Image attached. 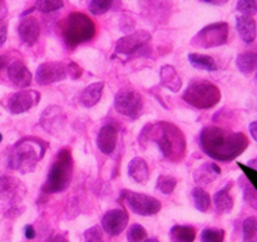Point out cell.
<instances>
[{
    "label": "cell",
    "mask_w": 257,
    "mask_h": 242,
    "mask_svg": "<svg viewBox=\"0 0 257 242\" xmlns=\"http://www.w3.org/2000/svg\"><path fill=\"white\" fill-rule=\"evenodd\" d=\"M200 147L210 158L231 162L242 155L250 142L245 133L232 132L221 127H205L200 133Z\"/></svg>",
    "instance_id": "6da1fadb"
},
{
    "label": "cell",
    "mask_w": 257,
    "mask_h": 242,
    "mask_svg": "<svg viewBox=\"0 0 257 242\" xmlns=\"http://www.w3.org/2000/svg\"><path fill=\"white\" fill-rule=\"evenodd\" d=\"M143 140L152 141L158 146L163 157L171 162H180L186 155V138L182 131L170 122L147 125L140 136Z\"/></svg>",
    "instance_id": "7a4b0ae2"
},
{
    "label": "cell",
    "mask_w": 257,
    "mask_h": 242,
    "mask_svg": "<svg viewBox=\"0 0 257 242\" xmlns=\"http://www.w3.org/2000/svg\"><path fill=\"white\" fill-rule=\"evenodd\" d=\"M48 145L37 137H24L18 141L8 156V167L20 173L33 172L38 162L44 157Z\"/></svg>",
    "instance_id": "3957f363"
},
{
    "label": "cell",
    "mask_w": 257,
    "mask_h": 242,
    "mask_svg": "<svg viewBox=\"0 0 257 242\" xmlns=\"http://www.w3.org/2000/svg\"><path fill=\"white\" fill-rule=\"evenodd\" d=\"M59 32L65 45L75 48L83 43L90 42L95 37L94 22L80 12H72L59 23Z\"/></svg>",
    "instance_id": "277c9868"
},
{
    "label": "cell",
    "mask_w": 257,
    "mask_h": 242,
    "mask_svg": "<svg viewBox=\"0 0 257 242\" xmlns=\"http://www.w3.org/2000/svg\"><path fill=\"white\" fill-rule=\"evenodd\" d=\"M73 177V156L69 148H63L58 152L54 162L48 172L47 180L42 190L45 193H59L67 190Z\"/></svg>",
    "instance_id": "5b68a950"
},
{
    "label": "cell",
    "mask_w": 257,
    "mask_h": 242,
    "mask_svg": "<svg viewBox=\"0 0 257 242\" xmlns=\"http://www.w3.org/2000/svg\"><path fill=\"white\" fill-rule=\"evenodd\" d=\"M183 100L197 109H210L221 100V90L215 83L196 79L188 84L182 95Z\"/></svg>",
    "instance_id": "8992f818"
},
{
    "label": "cell",
    "mask_w": 257,
    "mask_h": 242,
    "mask_svg": "<svg viewBox=\"0 0 257 242\" xmlns=\"http://www.w3.org/2000/svg\"><path fill=\"white\" fill-rule=\"evenodd\" d=\"M230 27L226 22H217L206 25L200 30L191 40L193 47L202 49H212V48L225 45L228 42Z\"/></svg>",
    "instance_id": "52a82bcc"
},
{
    "label": "cell",
    "mask_w": 257,
    "mask_h": 242,
    "mask_svg": "<svg viewBox=\"0 0 257 242\" xmlns=\"http://www.w3.org/2000/svg\"><path fill=\"white\" fill-rule=\"evenodd\" d=\"M143 98L133 88H122L115 93L114 108L119 114L131 119H137L143 113Z\"/></svg>",
    "instance_id": "ba28073f"
},
{
    "label": "cell",
    "mask_w": 257,
    "mask_h": 242,
    "mask_svg": "<svg viewBox=\"0 0 257 242\" xmlns=\"http://www.w3.org/2000/svg\"><path fill=\"white\" fill-rule=\"evenodd\" d=\"M120 198L124 200L131 211L141 216H152L161 211L162 205L155 197L145 195V193L133 192V191H122Z\"/></svg>",
    "instance_id": "9c48e42d"
},
{
    "label": "cell",
    "mask_w": 257,
    "mask_h": 242,
    "mask_svg": "<svg viewBox=\"0 0 257 242\" xmlns=\"http://www.w3.org/2000/svg\"><path fill=\"white\" fill-rule=\"evenodd\" d=\"M151 38L152 35L147 30H137V32L124 35L115 43V53L132 57L147 47L148 43L151 42Z\"/></svg>",
    "instance_id": "30bf717a"
},
{
    "label": "cell",
    "mask_w": 257,
    "mask_h": 242,
    "mask_svg": "<svg viewBox=\"0 0 257 242\" xmlns=\"http://www.w3.org/2000/svg\"><path fill=\"white\" fill-rule=\"evenodd\" d=\"M40 102V93L37 90L24 89L19 90L17 93H13L8 98L7 109L13 114H20L30 110L35 105L39 104Z\"/></svg>",
    "instance_id": "8fae6325"
},
{
    "label": "cell",
    "mask_w": 257,
    "mask_h": 242,
    "mask_svg": "<svg viewBox=\"0 0 257 242\" xmlns=\"http://www.w3.org/2000/svg\"><path fill=\"white\" fill-rule=\"evenodd\" d=\"M40 126L47 133L57 136L67 125V114L58 105H49L40 114Z\"/></svg>",
    "instance_id": "7c38bea8"
},
{
    "label": "cell",
    "mask_w": 257,
    "mask_h": 242,
    "mask_svg": "<svg viewBox=\"0 0 257 242\" xmlns=\"http://www.w3.org/2000/svg\"><path fill=\"white\" fill-rule=\"evenodd\" d=\"M67 64L63 62H45L38 67L35 80L40 85L60 82L67 78Z\"/></svg>",
    "instance_id": "4fadbf2b"
},
{
    "label": "cell",
    "mask_w": 257,
    "mask_h": 242,
    "mask_svg": "<svg viewBox=\"0 0 257 242\" xmlns=\"http://www.w3.org/2000/svg\"><path fill=\"white\" fill-rule=\"evenodd\" d=\"M128 213L122 208H114L108 212L102 218V228L110 236H118L124 231L128 225Z\"/></svg>",
    "instance_id": "5bb4252c"
},
{
    "label": "cell",
    "mask_w": 257,
    "mask_h": 242,
    "mask_svg": "<svg viewBox=\"0 0 257 242\" xmlns=\"http://www.w3.org/2000/svg\"><path fill=\"white\" fill-rule=\"evenodd\" d=\"M18 34L22 42L28 47H33L38 42L40 35V25L37 18L24 17L18 25Z\"/></svg>",
    "instance_id": "9a60e30c"
},
{
    "label": "cell",
    "mask_w": 257,
    "mask_h": 242,
    "mask_svg": "<svg viewBox=\"0 0 257 242\" xmlns=\"http://www.w3.org/2000/svg\"><path fill=\"white\" fill-rule=\"evenodd\" d=\"M118 143V131L113 125H105L99 130L97 136V147L104 155L114 152Z\"/></svg>",
    "instance_id": "2e32d148"
},
{
    "label": "cell",
    "mask_w": 257,
    "mask_h": 242,
    "mask_svg": "<svg viewBox=\"0 0 257 242\" xmlns=\"http://www.w3.org/2000/svg\"><path fill=\"white\" fill-rule=\"evenodd\" d=\"M8 77L10 82L18 88H27L32 84V73L27 65L20 60H14L8 65Z\"/></svg>",
    "instance_id": "e0dca14e"
},
{
    "label": "cell",
    "mask_w": 257,
    "mask_h": 242,
    "mask_svg": "<svg viewBox=\"0 0 257 242\" xmlns=\"http://www.w3.org/2000/svg\"><path fill=\"white\" fill-rule=\"evenodd\" d=\"M24 193L25 187L19 180L10 176H0V200L17 201Z\"/></svg>",
    "instance_id": "ac0fdd59"
},
{
    "label": "cell",
    "mask_w": 257,
    "mask_h": 242,
    "mask_svg": "<svg viewBox=\"0 0 257 242\" xmlns=\"http://www.w3.org/2000/svg\"><path fill=\"white\" fill-rule=\"evenodd\" d=\"M236 29H237L240 38L246 44H252L256 40L257 24L252 17L240 15L236 18Z\"/></svg>",
    "instance_id": "d6986e66"
},
{
    "label": "cell",
    "mask_w": 257,
    "mask_h": 242,
    "mask_svg": "<svg viewBox=\"0 0 257 242\" xmlns=\"http://www.w3.org/2000/svg\"><path fill=\"white\" fill-rule=\"evenodd\" d=\"M221 175V170L215 162H205L193 172V181L197 185L203 186L213 182Z\"/></svg>",
    "instance_id": "ffe728a7"
},
{
    "label": "cell",
    "mask_w": 257,
    "mask_h": 242,
    "mask_svg": "<svg viewBox=\"0 0 257 242\" xmlns=\"http://www.w3.org/2000/svg\"><path fill=\"white\" fill-rule=\"evenodd\" d=\"M232 185V182L227 183L225 187L221 188L213 196V203H215V208L218 213H228L232 211L233 205H235V200H233L232 195H231Z\"/></svg>",
    "instance_id": "44dd1931"
},
{
    "label": "cell",
    "mask_w": 257,
    "mask_h": 242,
    "mask_svg": "<svg viewBox=\"0 0 257 242\" xmlns=\"http://www.w3.org/2000/svg\"><path fill=\"white\" fill-rule=\"evenodd\" d=\"M128 176L132 178L135 182L140 183V185H146L150 178V170H148V165L143 158L135 157L130 163H128L127 168Z\"/></svg>",
    "instance_id": "7402d4cb"
},
{
    "label": "cell",
    "mask_w": 257,
    "mask_h": 242,
    "mask_svg": "<svg viewBox=\"0 0 257 242\" xmlns=\"http://www.w3.org/2000/svg\"><path fill=\"white\" fill-rule=\"evenodd\" d=\"M160 83L162 87L167 88L171 92L177 93L182 87V80L173 65H163L160 72Z\"/></svg>",
    "instance_id": "603a6c76"
},
{
    "label": "cell",
    "mask_w": 257,
    "mask_h": 242,
    "mask_svg": "<svg viewBox=\"0 0 257 242\" xmlns=\"http://www.w3.org/2000/svg\"><path fill=\"white\" fill-rule=\"evenodd\" d=\"M103 89H104V82H95L89 84L83 89L80 93V103L84 105L85 108H92L97 104L102 98Z\"/></svg>",
    "instance_id": "cb8c5ba5"
},
{
    "label": "cell",
    "mask_w": 257,
    "mask_h": 242,
    "mask_svg": "<svg viewBox=\"0 0 257 242\" xmlns=\"http://www.w3.org/2000/svg\"><path fill=\"white\" fill-rule=\"evenodd\" d=\"M236 65L243 74H251L257 70V54L252 52L241 53L236 58Z\"/></svg>",
    "instance_id": "d4e9b609"
},
{
    "label": "cell",
    "mask_w": 257,
    "mask_h": 242,
    "mask_svg": "<svg viewBox=\"0 0 257 242\" xmlns=\"http://www.w3.org/2000/svg\"><path fill=\"white\" fill-rule=\"evenodd\" d=\"M188 62L197 69L207 70V72H215L218 69L215 59L210 55L200 54V53H190L188 54Z\"/></svg>",
    "instance_id": "484cf974"
},
{
    "label": "cell",
    "mask_w": 257,
    "mask_h": 242,
    "mask_svg": "<svg viewBox=\"0 0 257 242\" xmlns=\"http://www.w3.org/2000/svg\"><path fill=\"white\" fill-rule=\"evenodd\" d=\"M170 235L172 242H193L196 238V230L191 226L176 225L171 228Z\"/></svg>",
    "instance_id": "4316f807"
},
{
    "label": "cell",
    "mask_w": 257,
    "mask_h": 242,
    "mask_svg": "<svg viewBox=\"0 0 257 242\" xmlns=\"http://www.w3.org/2000/svg\"><path fill=\"white\" fill-rule=\"evenodd\" d=\"M191 196H192L195 207L201 212H206L211 207V197L208 192H206L203 188L195 187L191 192Z\"/></svg>",
    "instance_id": "83f0119b"
},
{
    "label": "cell",
    "mask_w": 257,
    "mask_h": 242,
    "mask_svg": "<svg viewBox=\"0 0 257 242\" xmlns=\"http://www.w3.org/2000/svg\"><path fill=\"white\" fill-rule=\"evenodd\" d=\"M242 242H257V217L251 216L242 223Z\"/></svg>",
    "instance_id": "f1b7e54d"
},
{
    "label": "cell",
    "mask_w": 257,
    "mask_h": 242,
    "mask_svg": "<svg viewBox=\"0 0 257 242\" xmlns=\"http://www.w3.org/2000/svg\"><path fill=\"white\" fill-rule=\"evenodd\" d=\"M240 183L241 187H242L243 198H245V201L251 206V207L257 210V191L255 190V187H253L243 176L241 177Z\"/></svg>",
    "instance_id": "f546056e"
},
{
    "label": "cell",
    "mask_w": 257,
    "mask_h": 242,
    "mask_svg": "<svg viewBox=\"0 0 257 242\" xmlns=\"http://www.w3.org/2000/svg\"><path fill=\"white\" fill-rule=\"evenodd\" d=\"M64 7L63 0H37L34 4V9L42 13H53L60 10Z\"/></svg>",
    "instance_id": "4dcf8cb0"
},
{
    "label": "cell",
    "mask_w": 257,
    "mask_h": 242,
    "mask_svg": "<svg viewBox=\"0 0 257 242\" xmlns=\"http://www.w3.org/2000/svg\"><path fill=\"white\" fill-rule=\"evenodd\" d=\"M176 186H177V180L175 177L163 175L157 178V183H156L157 190L161 191L163 195H171L175 191Z\"/></svg>",
    "instance_id": "1f68e13d"
},
{
    "label": "cell",
    "mask_w": 257,
    "mask_h": 242,
    "mask_svg": "<svg viewBox=\"0 0 257 242\" xmlns=\"http://www.w3.org/2000/svg\"><path fill=\"white\" fill-rule=\"evenodd\" d=\"M146 238H147V231H146V228L142 225L135 223V225H132L128 228V242H143Z\"/></svg>",
    "instance_id": "d6a6232c"
},
{
    "label": "cell",
    "mask_w": 257,
    "mask_h": 242,
    "mask_svg": "<svg viewBox=\"0 0 257 242\" xmlns=\"http://www.w3.org/2000/svg\"><path fill=\"white\" fill-rule=\"evenodd\" d=\"M225 231L220 228H205L201 232V242H223Z\"/></svg>",
    "instance_id": "836d02e7"
},
{
    "label": "cell",
    "mask_w": 257,
    "mask_h": 242,
    "mask_svg": "<svg viewBox=\"0 0 257 242\" xmlns=\"http://www.w3.org/2000/svg\"><path fill=\"white\" fill-rule=\"evenodd\" d=\"M112 5L113 0H90L88 9L93 15H102L107 13Z\"/></svg>",
    "instance_id": "e575fe53"
},
{
    "label": "cell",
    "mask_w": 257,
    "mask_h": 242,
    "mask_svg": "<svg viewBox=\"0 0 257 242\" xmlns=\"http://www.w3.org/2000/svg\"><path fill=\"white\" fill-rule=\"evenodd\" d=\"M236 9L242 15L252 17L257 13V0H237Z\"/></svg>",
    "instance_id": "d590c367"
},
{
    "label": "cell",
    "mask_w": 257,
    "mask_h": 242,
    "mask_svg": "<svg viewBox=\"0 0 257 242\" xmlns=\"http://www.w3.org/2000/svg\"><path fill=\"white\" fill-rule=\"evenodd\" d=\"M84 242H104L102 228L99 226H93L84 232Z\"/></svg>",
    "instance_id": "8d00e7d4"
},
{
    "label": "cell",
    "mask_w": 257,
    "mask_h": 242,
    "mask_svg": "<svg viewBox=\"0 0 257 242\" xmlns=\"http://www.w3.org/2000/svg\"><path fill=\"white\" fill-rule=\"evenodd\" d=\"M82 69H80L79 65H77L75 63H69L67 65V74L69 75L72 79H78V78L82 75Z\"/></svg>",
    "instance_id": "74e56055"
},
{
    "label": "cell",
    "mask_w": 257,
    "mask_h": 242,
    "mask_svg": "<svg viewBox=\"0 0 257 242\" xmlns=\"http://www.w3.org/2000/svg\"><path fill=\"white\" fill-rule=\"evenodd\" d=\"M8 37V24L4 19H0V47L4 45Z\"/></svg>",
    "instance_id": "f35d334b"
},
{
    "label": "cell",
    "mask_w": 257,
    "mask_h": 242,
    "mask_svg": "<svg viewBox=\"0 0 257 242\" xmlns=\"http://www.w3.org/2000/svg\"><path fill=\"white\" fill-rule=\"evenodd\" d=\"M45 242H69V241H68L63 235H59V233H53L52 236H49V237L47 238V241Z\"/></svg>",
    "instance_id": "ab89813d"
},
{
    "label": "cell",
    "mask_w": 257,
    "mask_h": 242,
    "mask_svg": "<svg viewBox=\"0 0 257 242\" xmlns=\"http://www.w3.org/2000/svg\"><path fill=\"white\" fill-rule=\"evenodd\" d=\"M35 235H37V233H35L34 227H33L32 225L25 226V237H27L28 240H33V238L35 237Z\"/></svg>",
    "instance_id": "60d3db41"
},
{
    "label": "cell",
    "mask_w": 257,
    "mask_h": 242,
    "mask_svg": "<svg viewBox=\"0 0 257 242\" xmlns=\"http://www.w3.org/2000/svg\"><path fill=\"white\" fill-rule=\"evenodd\" d=\"M248 130H250L251 137H252L253 140L257 142V120H253V122L250 123V127H248Z\"/></svg>",
    "instance_id": "b9f144b4"
},
{
    "label": "cell",
    "mask_w": 257,
    "mask_h": 242,
    "mask_svg": "<svg viewBox=\"0 0 257 242\" xmlns=\"http://www.w3.org/2000/svg\"><path fill=\"white\" fill-rule=\"evenodd\" d=\"M203 3L206 4H210V5H215V7H221V5H225L227 4L230 0H202Z\"/></svg>",
    "instance_id": "7bdbcfd3"
},
{
    "label": "cell",
    "mask_w": 257,
    "mask_h": 242,
    "mask_svg": "<svg viewBox=\"0 0 257 242\" xmlns=\"http://www.w3.org/2000/svg\"><path fill=\"white\" fill-rule=\"evenodd\" d=\"M8 15V7L4 0H0V19H4Z\"/></svg>",
    "instance_id": "ee69618b"
},
{
    "label": "cell",
    "mask_w": 257,
    "mask_h": 242,
    "mask_svg": "<svg viewBox=\"0 0 257 242\" xmlns=\"http://www.w3.org/2000/svg\"><path fill=\"white\" fill-rule=\"evenodd\" d=\"M8 62H9V58H8L7 55H0V72H2L5 67L8 68V65H9Z\"/></svg>",
    "instance_id": "f6af8a7d"
},
{
    "label": "cell",
    "mask_w": 257,
    "mask_h": 242,
    "mask_svg": "<svg viewBox=\"0 0 257 242\" xmlns=\"http://www.w3.org/2000/svg\"><path fill=\"white\" fill-rule=\"evenodd\" d=\"M247 166H248V167L252 168V170H256V171H257V158H255V160L248 161Z\"/></svg>",
    "instance_id": "bcb514c9"
},
{
    "label": "cell",
    "mask_w": 257,
    "mask_h": 242,
    "mask_svg": "<svg viewBox=\"0 0 257 242\" xmlns=\"http://www.w3.org/2000/svg\"><path fill=\"white\" fill-rule=\"evenodd\" d=\"M143 242H160V241H158L157 238H146Z\"/></svg>",
    "instance_id": "7dc6e473"
},
{
    "label": "cell",
    "mask_w": 257,
    "mask_h": 242,
    "mask_svg": "<svg viewBox=\"0 0 257 242\" xmlns=\"http://www.w3.org/2000/svg\"><path fill=\"white\" fill-rule=\"evenodd\" d=\"M2 140H3V136L0 135V142H2Z\"/></svg>",
    "instance_id": "c3c4849f"
},
{
    "label": "cell",
    "mask_w": 257,
    "mask_h": 242,
    "mask_svg": "<svg viewBox=\"0 0 257 242\" xmlns=\"http://www.w3.org/2000/svg\"><path fill=\"white\" fill-rule=\"evenodd\" d=\"M255 79H256V82H257V74H256V77H255Z\"/></svg>",
    "instance_id": "681fc988"
}]
</instances>
